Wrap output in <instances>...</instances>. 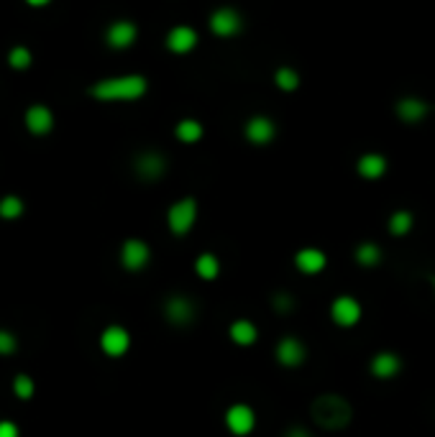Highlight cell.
I'll use <instances>...</instances> for the list:
<instances>
[{
    "label": "cell",
    "instance_id": "24",
    "mask_svg": "<svg viewBox=\"0 0 435 437\" xmlns=\"http://www.w3.org/2000/svg\"><path fill=\"white\" fill-rule=\"evenodd\" d=\"M195 273L200 276L203 281H215L221 276V261H218V256L215 253H200L195 258Z\"/></svg>",
    "mask_w": 435,
    "mask_h": 437
},
{
    "label": "cell",
    "instance_id": "3",
    "mask_svg": "<svg viewBox=\"0 0 435 437\" xmlns=\"http://www.w3.org/2000/svg\"><path fill=\"white\" fill-rule=\"evenodd\" d=\"M197 223V200L195 197H182L166 210V228L172 231V236L182 238L195 228Z\"/></svg>",
    "mask_w": 435,
    "mask_h": 437
},
{
    "label": "cell",
    "instance_id": "23",
    "mask_svg": "<svg viewBox=\"0 0 435 437\" xmlns=\"http://www.w3.org/2000/svg\"><path fill=\"white\" fill-rule=\"evenodd\" d=\"M412 225H415V215L410 210H394L386 220V231L394 238H405L407 233H412Z\"/></svg>",
    "mask_w": 435,
    "mask_h": 437
},
{
    "label": "cell",
    "instance_id": "8",
    "mask_svg": "<svg viewBox=\"0 0 435 437\" xmlns=\"http://www.w3.org/2000/svg\"><path fill=\"white\" fill-rule=\"evenodd\" d=\"M164 317L169 325H174V328H187V325L195 322L197 307L190 297H184V294H172V297L164 302Z\"/></svg>",
    "mask_w": 435,
    "mask_h": 437
},
{
    "label": "cell",
    "instance_id": "1",
    "mask_svg": "<svg viewBox=\"0 0 435 437\" xmlns=\"http://www.w3.org/2000/svg\"><path fill=\"white\" fill-rule=\"evenodd\" d=\"M310 422L323 432H344L354 422V404L341 394H318L310 401Z\"/></svg>",
    "mask_w": 435,
    "mask_h": 437
},
{
    "label": "cell",
    "instance_id": "22",
    "mask_svg": "<svg viewBox=\"0 0 435 437\" xmlns=\"http://www.w3.org/2000/svg\"><path fill=\"white\" fill-rule=\"evenodd\" d=\"M174 136H177L179 144H197V141L205 136V126L197 118H182V121L177 123V128H174Z\"/></svg>",
    "mask_w": 435,
    "mask_h": 437
},
{
    "label": "cell",
    "instance_id": "29",
    "mask_svg": "<svg viewBox=\"0 0 435 437\" xmlns=\"http://www.w3.org/2000/svg\"><path fill=\"white\" fill-rule=\"evenodd\" d=\"M13 388H16V394L21 396V399H29V396H34V381H31L29 376H19L16 381H13Z\"/></svg>",
    "mask_w": 435,
    "mask_h": 437
},
{
    "label": "cell",
    "instance_id": "31",
    "mask_svg": "<svg viewBox=\"0 0 435 437\" xmlns=\"http://www.w3.org/2000/svg\"><path fill=\"white\" fill-rule=\"evenodd\" d=\"M0 437H19V427L13 422H0Z\"/></svg>",
    "mask_w": 435,
    "mask_h": 437
},
{
    "label": "cell",
    "instance_id": "30",
    "mask_svg": "<svg viewBox=\"0 0 435 437\" xmlns=\"http://www.w3.org/2000/svg\"><path fill=\"white\" fill-rule=\"evenodd\" d=\"M13 351H16V338L6 330H0V356H8Z\"/></svg>",
    "mask_w": 435,
    "mask_h": 437
},
{
    "label": "cell",
    "instance_id": "2",
    "mask_svg": "<svg viewBox=\"0 0 435 437\" xmlns=\"http://www.w3.org/2000/svg\"><path fill=\"white\" fill-rule=\"evenodd\" d=\"M149 90V82L144 74H123V77L100 79L90 87V95L103 100V103H131L139 100Z\"/></svg>",
    "mask_w": 435,
    "mask_h": 437
},
{
    "label": "cell",
    "instance_id": "7",
    "mask_svg": "<svg viewBox=\"0 0 435 437\" xmlns=\"http://www.w3.org/2000/svg\"><path fill=\"white\" fill-rule=\"evenodd\" d=\"M274 358L282 368H300L307 361V346L297 335H284L274 348Z\"/></svg>",
    "mask_w": 435,
    "mask_h": 437
},
{
    "label": "cell",
    "instance_id": "5",
    "mask_svg": "<svg viewBox=\"0 0 435 437\" xmlns=\"http://www.w3.org/2000/svg\"><path fill=\"white\" fill-rule=\"evenodd\" d=\"M226 430L231 432L233 437H249L254 430H256V412H254L251 404H244V401H236L226 409Z\"/></svg>",
    "mask_w": 435,
    "mask_h": 437
},
{
    "label": "cell",
    "instance_id": "9",
    "mask_svg": "<svg viewBox=\"0 0 435 437\" xmlns=\"http://www.w3.org/2000/svg\"><path fill=\"white\" fill-rule=\"evenodd\" d=\"M244 136L249 144L259 146V149H261V146H269V144H274V139H276V123L271 121L269 116L256 113V116H251L244 123Z\"/></svg>",
    "mask_w": 435,
    "mask_h": 437
},
{
    "label": "cell",
    "instance_id": "4",
    "mask_svg": "<svg viewBox=\"0 0 435 437\" xmlns=\"http://www.w3.org/2000/svg\"><path fill=\"white\" fill-rule=\"evenodd\" d=\"M208 26H210V34H213V36L233 39V36H239L241 31H244L246 21H244V16L236 11V8L221 6V8H215V11L210 13Z\"/></svg>",
    "mask_w": 435,
    "mask_h": 437
},
{
    "label": "cell",
    "instance_id": "11",
    "mask_svg": "<svg viewBox=\"0 0 435 437\" xmlns=\"http://www.w3.org/2000/svg\"><path fill=\"white\" fill-rule=\"evenodd\" d=\"M149 258H151V248L141 238H129L121 246V263L126 271H141V268H146Z\"/></svg>",
    "mask_w": 435,
    "mask_h": 437
},
{
    "label": "cell",
    "instance_id": "33",
    "mask_svg": "<svg viewBox=\"0 0 435 437\" xmlns=\"http://www.w3.org/2000/svg\"><path fill=\"white\" fill-rule=\"evenodd\" d=\"M433 294H435V276H433Z\"/></svg>",
    "mask_w": 435,
    "mask_h": 437
},
{
    "label": "cell",
    "instance_id": "13",
    "mask_svg": "<svg viewBox=\"0 0 435 437\" xmlns=\"http://www.w3.org/2000/svg\"><path fill=\"white\" fill-rule=\"evenodd\" d=\"M325 266H328V253L320 248L307 246V248H300L294 253V268L305 276H318L325 271Z\"/></svg>",
    "mask_w": 435,
    "mask_h": 437
},
{
    "label": "cell",
    "instance_id": "18",
    "mask_svg": "<svg viewBox=\"0 0 435 437\" xmlns=\"http://www.w3.org/2000/svg\"><path fill=\"white\" fill-rule=\"evenodd\" d=\"M369 371L371 376L379 378V381H386V378H394L402 371V358L392 351H379L374 358L369 361Z\"/></svg>",
    "mask_w": 435,
    "mask_h": 437
},
{
    "label": "cell",
    "instance_id": "19",
    "mask_svg": "<svg viewBox=\"0 0 435 437\" xmlns=\"http://www.w3.org/2000/svg\"><path fill=\"white\" fill-rule=\"evenodd\" d=\"M228 338L231 343H236L239 348H251L254 343L259 340V328L256 322L249 320V317H239L228 325Z\"/></svg>",
    "mask_w": 435,
    "mask_h": 437
},
{
    "label": "cell",
    "instance_id": "25",
    "mask_svg": "<svg viewBox=\"0 0 435 437\" xmlns=\"http://www.w3.org/2000/svg\"><path fill=\"white\" fill-rule=\"evenodd\" d=\"M274 85L282 92H294L300 87V74H297V69H292V67H279L274 72Z\"/></svg>",
    "mask_w": 435,
    "mask_h": 437
},
{
    "label": "cell",
    "instance_id": "6",
    "mask_svg": "<svg viewBox=\"0 0 435 437\" xmlns=\"http://www.w3.org/2000/svg\"><path fill=\"white\" fill-rule=\"evenodd\" d=\"M364 317V307L361 302L356 297H351V294H338L336 299L331 302V320L336 322L338 328H356L359 322H361Z\"/></svg>",
    "mask_w": 435,
    "mask_h": 437
},
{
    "label": "cell",
    "instance_id": "21",
    "mask_svg": "<svg viewBox=\"0 0 435 437\" xmlns=\"http://www.w3.org/2000/svg\"><path fill=\"white\" fill-rule=\"evenodd\" d=\"M26 126H29L31 134H49L51 126H54V116H51L49 108L44 105H34L26 113Z\"/></svg>",
    "mask_w": 435,
    "mask_h": 437
},
{
    "label": "cell",
    "instance_id": "14",
    "mask_svg": "<svg viewBox=\"0 0 435 437\" xmlns=\"http://www.w3.org/2000/svg\"><path fill=\"white\" fill-rule=\"evenodd\" d=\"M134 169L146 182H156V179H161L166 174V159L159 151H144L136 156Z\"/></svg>",
    "mask_w": 435,
    "mask_h": 437
},
{
    "label": "cell",
    "instance_id": "32",
    "mask_svg": "<svg viewBox=\"0 0 435 437\" xmlns=\"http://www.w3.org/2000/svg\"><path fill=\"white\" fill-rule=\"evenodd\" d=\"M282 437H313L310 435V430H305V427H300V425H292L289 430H284V435Z\"/></svg>",
    "mask_w": 435,
    "mask_h": 437
},
{
    "label": "cell",
    "instance_id": "27",
    "mask_svg": "<svg viewBox=\"0 0 435 437\" xmlns=\"http://www.w3.org/2000/svg\"><path fill=\"white\" fill-rule=\"evenodd\" d=\"M8 59H11V67L26 69L31 64V51H29V49H24V46H19V49H13L11 54H8Z\"/></svg>",
    "mask_w": 435,
    "mask_h": 437
},
{
    "label": "cell",
    "instance_id": "28",
    "mask_svg": "<svg viewBox=\"0 0 435 437\" xmlns=\"http://www.w3.org/2000/svg\"><path fill=\"white\" fill-rule=\"evenodd\" d=\"M271 304H274L276 315H289L294 310V297H289V294H274Z\"/></svg>",
    "mask_w": 435,
    "mask_h": 437
},
{
    "label": "cell",
    "instance_id": "15",
    "mask_svg": "<svg viewBox=\"0 0 435 437\" xmlns=\"http://www.w3.org/2000/svg\"><path fill=\"white\" fill-rule=\"evenodd\" d=\"M386 169H389V161H386V156L379 151H366L359 156V161H356V174L361 176V179H366V182L381 179V176L386 174Z\"/></svg>",
    "mask_w": 435,
    "mask_h": 437
},
{
    "label": "cell",
    "instance_id": "20",
    "mask_svg": "<svg viewBox=\"0 0 435 437\" xmlns=\"http://www.w3.org/2000/svg\"><path fill=\"white\" fill-rule=\"evenodd\" d=\"M354 258H356V263H359V266H364V268H376L381 261H384V251H381L379 243L364 241V243H359V246H356Z\"/></svg>",
    "mask_w": 435,
    "mask_h": 437
},
{
    "label": "cell",
    "instance_id": "26",
    "mask_svg": "<svg viewBox=\"0 0 435 437\" xmlns=\"http://www.w3.org/2000/svg\"><path fill=\"white\" fill-rule=\"evenodd\" d=\"M24 213V202L19 200V197H3L0 200V218H19V215Z\"/></svg>",
    "mask_w": 435,
    "mask_h": 437
},
{
    "label": "cell",
    "instance_id": "17",
    "mask_svg": "<svg viewBox=\"0 0 435 437\" xmlns=\"http://www.w3.org/2000/svg\"><path fill=\"white\" fill-rule=\"evenodd\" d=\"M197 41H200V36H197V31L192 29V26H174L169 34H166V49L172 51V54H190L192 49L197 46Z\"/></svg>",
    "mask_w": 435,
    "mask_h": 437
},
{
    "label": "cell",
    "instance_id": "12",
    "mask_svg": "<svg viewBox=\"0 0 435 437\" xmlns=\"http://www.w3.org/2000/svg\"><path fill=\"white\" fill-rule=\"evenodd\" d=\"M100 348H103L105 356H111V358H121L126 356L131 348V335L126 328L121 325H111V328H105L103 335H100Z\"/></svg>",
    "mask_w": 435,
    "mask_h": 437
},
{
    "label": "cell",
    "instance_id": "16",
    "mask_svg": "<svg viewBox=\"0 0 435 437\" xmlns=\"http://www.w3.org/2000/svg\"><path fill=\"white\" fill-rule=\"evenodd\" d=\"M139 39V29L134 21H113L105 31V44L111 49H129Z\"/></svg>",
    "mask_w": 435,
    "mask_h": 437
},
{
    "label": "cell",
    "instance_id": "10",
    "mask_svg": "<svg viewBox=\"0 0 435 437\" xmlns=\"http://www.w3.org/2000/svg\"><path fill=\"white\" fill-rule=\"evenodd\" d=\"M394 113L407 126H417V123H423L430 116V103L417 95H405L394 103Z\"/></svg>",
    "mask_w": 435,
    "mask_h": 437
}]
</instances>
